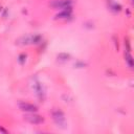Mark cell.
Instances as JSON below:
<instances>
[{
	"instance_id": "5",
	"label": "cell",
	"mask_w": 134,
	"mask_h": 134,
	"mask_svg": "<svg viewBox=\"0 0 134 134\" xmlns=\"http://www.w3.org/2000/svg\"><path fill=\"white\" fill-rule=\"evenodd\" d=\"M71 14H72L71 7L65 8V9H63V11L61 13H59L58 15H56V19H68L69 17H71Z\"/></svg>"
},
{
	"instance_id": "1",
	"label": "cell",
	"mask_w": 134,
	"mask_h": 134,
	"mask_svg": "<svg viewBox=\"0 0 134 134\" xmlns=\"http://www.w3.org/2000/svg\"><path fill=\"white\" fill-rule=\"evenodd\" d=\"M52 119L58 125V127H64L65 126V115L60 109H53L51 112Z\"/></svg>"
},
{
	"instance_id": "10",
	"label": "cell",
	"mask_w": 134,
	"mask_h": 134,
	"mask_svg": "<svg viewBox=\"0 0 134 134\" xmlns=\"http://www.w3.org/2000/svg\"><path fill=\"white\" fill-rule=\"evenodd\" d=\"M0 132H4V133H7L8 131H7V130H4L3 128H1V127H0Z\"/></svg>"
},
{
	"instance_id": "4",
	"label": "cell",
	"mask_w": 134,
	"mask_h": 134,
	"mask_svg": "<svg viewBox=\"0 0 134 134\" xmlns=\"http://www.w3.org/2000/svg\"><path fill=\"white\" fill-rule=\"evenodd\" d=\"M19 108L22 110V111H25V112H28V113H32V112H37L38 111V107L34 104H31V103H27V102H20L18 104Z\"/></svg>"
},
{
	"instance_id": "9",
	"label": "cell",
	"mask_w": 134,
	"mask_h": 134,
	"mask_svg": "<svg viewBox=\"0 0 134 134\" xmlns=\"http://www.w3.org/2000/svg\"><path fill=\"white\" fill-rule=\"evenodd\" d=\"M26 54L25 53H21V54H19V57H18V61H19V63L20 64H24L25 63V61H26Z\"/></svg>"
},
{
	"instance_id": "6",
	"label": "cell",
	"mask_w": 134,
	"mask_h": 134,
	"mask_svg": "<svg viewBox=\"0 0 134 134\" xmlns=\"http://www.w3.org/2000/svg\"><path fill=\"white\" fill-rule=\"evenodd\" d=\"M34 90L36 91V94H37V96L39 98V100L43 101L44 98H45V92H44V90H43L42 85H41L39 82H36V83L34 84Z\"/></svg>"
},
{
	"instance_id": "3",
	"label": "cell",
	"mask_w": 134,
	"mask_h": 134,
	"mask_svg": "<svg viewBox=\"0 0 134 134\" xmlns=\"http://www.w3.org/2000/svg\"><path fill=\"white\" fill-rule=\"evenodd\" d=\"M71 0H52L50 2V7L53 9H65L71 7Z\"/></svg>"
},
{
	"instance_id": "7",
	"label": "cell",
	"mask_w": 134,
	"mask_h": 134,
	"mask_svg": "<svg viewBox=\"0 0 134 134\" xmlns=\"http://www.w3.org/2000/svg\"><path fill=\"white\" fill-rule=\"evenodd\" d=\"M125 58H126V62L128 63L129 67H130V68H132V67H133V59H132V56L130 54V51H127L125 53Z\"/></svg>"
},
{
	"instance_id": "8",
	"label": "cell",
	"mask_w": 134,
	"mask_h": 134,
	"mask_svg": "<svg viewBox=\"0 0 134 134\" xmlns=\"http://www.w3.org/2000/svg\"><path fill=\"white\" fill-rule=\"evenodd\" d=\"M69 58H70V56L68 53L62 52V53H59L58 54V59L61 60V61H67V60H69Z\"/></svg>"
},
{
	"instance_id": "2",
	"label": "cell",
	"mask_w": 134,
	"mask_h": 134,
	"mask_svg": "<svg viewBox=\"0 0 134 134\" xmlns=\"http://www.w3.org/2000/svg\"><path fill=\"white\" fill-rule=\"evenodd\" d=\"M24 119L33 125H40L44 121V118L43 116L41 115H38V114H35V112H32L29 114H25L24 115Z\"/></svg>"
}]
</instances>
